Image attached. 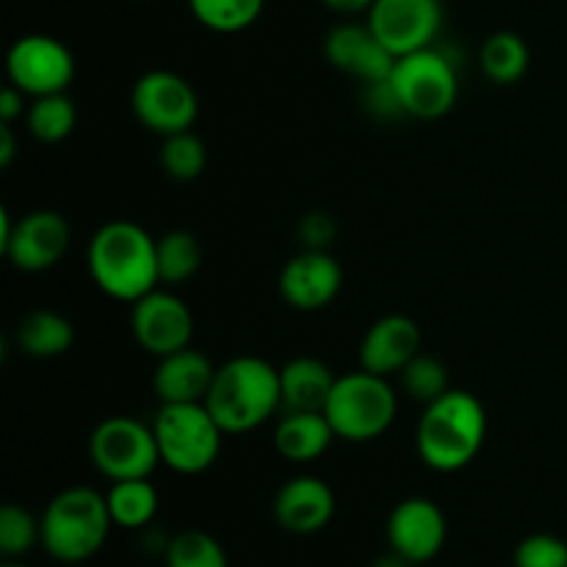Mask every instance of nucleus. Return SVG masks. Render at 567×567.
I'll return each instance as SVG.
<instances>
[{"mask_svg":"<svg viewBox=\"0 0 567 567\" xmlns=\"http://www.w3.org/2000/svg\"><path fill=\"white\" fill-rule=\"evenodd\" d=\"M166 567H230L227 551L214 535L203 529H186L169 537L164 551Z\"/></svg>","mask_w":567,"mask_h":567,"instance_id":"bb28decb","label":"nucleus"},{"mask_svg":"<svg viewBox=\"0 0 567 567\" xmlns=\"http://www.w3.org/2000/svg\"><path fill=\"white\" fill-rule=\"evenodd\" d=\"M216 365L199 349L186 347L158 358L153 374V391L161 404L205 402L214 382Z\"/></svg>","mask_w":567,"mask_h":567,"instance_id":"6ab92c4d","label":"nucleus"},{"mask_svg":"<svg viewBox=\"0 0 567 567\" xmlns=\"http://www.w3.org/2000/svg\"><path fill=\"white\" fill-rule=\"evenodd\" d=\"M336 493L319 476H293L275 496V520L288 535H316L330 526Z\"/></svg>","mask_w":567,"mask_h":567,"instance_id":"f3484780","label":"nucleus"},{"mask_svg":"<svg viewBox=\"0 0 567 567\" xmlns=\"http://www.w3.org/2000/svg\"><path fill=\"white\" fill-rule=\"evenodd\" d=\"M42 543V526L20 504H6L0 509V554L6 559H20Z\"/></svg>","mask_w":567,"mask_h":567,"instance_id":"7c9ffc66","label":"nucleus"},{"mask_svg":"<svg viewBox=\"0 0 567 567\" xmlns=\"http://www.w3.org/2000/svg\"><path fill=\"white\" fill-rule=\"evenodd\" d=\"M208 164V150L205 142L194 131L172 133L164 136L161 144V166H164L166 177L177 183H192L197 181Z\"/></svg>","mask_w":567,"mask_h":567,"instance_id":"cd10ccee","label":"nucleus"},{"mask_svg":"<svg viewBox=\"0 0 567 567\" xmlns=\"http://www.w3.org/2000/svg\"><path fill=\"white\" fill-rule=\"evenodd\" d=\"M131 109L147 131L172 136L192 131L199 116V97L192 83L177 72L153 70L133 83Z\"/></svg>","mask_w":567,"mask_h":567,"instance_id":"9d476101","label":"nucleus"},{"mask_svg":"<svg viewBox=\"0 0 567 567\" xmlns=\"http://www.w3.org/2000/svg\"><path fill=\"white\" fill-rule=\"evenodd\" d=\"M402 391L408 393L413 402L432 404L449 391V371L435 354L419 352L408 365L402 369Z\"/></svg>","mask_w":567,"mask_h":567,"instance_id":"c756f323","label":"nucleus"},{"mask_svg":"<svg viewBox=\"0 0 567 567\" xmlns=\"http://www.w3.org/2000/svg\"><path fill=\"white\" fill-rule=\"evenodd\" d=\"M89 457L111 482L147 480L161 465L153 426L131 415H111L100 421L89 437Z\"/></svg>","mask_w":567,"mask_h":567,"instance_id":"6e6552de","label":"nucleus"},{"mask_svg":"<svg viewBox=\"0 0 567 567\" xmlns=\"http://www.w3.org/2000/svg\"><path fill=\"white\" fill-rule=\"evenodd\" d=\"M391 83L399 94L404 116H413V120H441L457 103V70L446 59V53L435 48L399 55Z\"/></svg>","mask_w":567,"mask_h":567,"instance_id":"0eeeda50","label":"nucleus"},{"mask_svg":"<svg viewBox=\"0 0 567 567\" xmlns=\"http://www.w3.org/2000/svg\"><path fill=\"white\" fill-rule=\"evenodd\" d=\"M158 252V280L164 286H181L203 269V244L188 230H169L155 238Z\"/></svg>","mask_w":567,"mask_h":567,"instance_id":"393cba45","label":"nucleus"},{"mask_svg":"<svg viewBox=\"0 0 567 567\" xmlns=\"http://www.w3.org/2000/svg\"><path fill=\"white\" fill-rule=\"evenodd\" d=\"M365 22L393 55L432 48L443 25L441 0H374Z\"/></svg>","mask_w":567,"mask_h":567,"instance_id":"f8f14e48","label":"nucleus"},{"mask_svg":"<svg viewBox=\"0 0 567 567\" xmlns=\"http://www.w3.org/2000/svg\"><path fill=\"white\" fill-rule=\"evenodd\" d=\"M421 327L410 316H382L365 330L360 343V369L380 377L402 374L404 365L421 352Z\"/></svg>","mask_w":567,"mask_h":567,"instance_id":"a211bd4d","label":"nucleus"},{"mask_svg":"<svg viewBox=\"0 0 567 567\" xmlns=\"http://www.w3.org/2000/svg\"><path fill=\"white\" fill-rule=\"evenodd\" d=\"M487 435V413L468 391L449 388L441 399L426 404L415 430V449L424 465L441 474L465 468Z\"/></svg>","mask_w":567,"mask_h":567,"instance_id":"7ed1b4c3","label":"nucleus"},{"mask_svg":"<svg viewBox=\"0 0 567 567\" xmlns=\"http://www.w3.org/2000/svg\"><path fill=\"white\" fill-rule=\"evenodd\" d=\"M17 347L22 354L33 360H53L61 358L75 343V327L66 316L55 313V310L39 308L31 310L17 324Z\"/></svg>","mask_w":567,"mask_h":567,"instance_id":"4be33fe9","label":"nucleus"},{"mask_svg":"<svg viewBox=\"0 0 567 567\" xmlns=\"http://www.w3.org/2000/svg\"><path fill=\"white\" fill-rule=\"evenodd\" d=\"M25 97L28 94L20 92L17 86H11V83L0 92V122H3V125H11V122L20 120V116L25 114Z\"/></svg>","mask_w":567,"mask_h":567,"instance_id":"f704fd0d","label":"nucleus"},{"mask_svg":"<svg viewBox=\"0 0 567 567\" xmlns=\"http://www.w3.org/2000/svg\"><path fill=\"white\" fill-rule=\"evenodd\" d=\"M264 3L266 0H188V9L210 31L238 33L258 20Z\"/></svg>","mask_w":567,"mask_h":567,"instance_id":"c85d7f7f","label":"nucleus"},{"mask_svg":"<svg viewBox=\"0 0 567 567\" xmlns=\"http://www.w3.org/2000/svg\"><path fill=\"white\" fill-rule=\"evenodd\" d=\"M0 567H31V565H25V563H17V559H6L3 565Z\"/></svg>","mask_w":567,"mask_h":567,"instance_id":"58836bf2","label":"nucleus"},{"mask_svg":"<svg viewBox=\"0 0 567 567\" xmlns=\"http://www.w3.org/2000/svg\"><path fill=\"white\" fill-rule=\"evenodd\" d=\"M6 75L11 86L28 97L66 92L75 78V59L61 39L48 33H25L6 53Z\"/></svg>","mask_w":567,"mask_h":567,"instance_id":"9b49d317","label":"nucleus"},{"mask_svg":"<svg viewBox=\"0 0 567 567\" xmlns=\"http://www.w3.org/2000/svg\"><path fill=\"white\" fill-rule=\"evenodd\" d=\"M343 286V269L327 249H302L280 271V297L302 313H316L336 302Z\"/></svg>","mask_w":567,"mask_h":567,"instance_id":"2eb2a0df","label":"nucleus"},{"mask_svg":"<svg viewBox=\"0 0 567 567\" xmlns=\"http://www.w3.org/2000/svg\"><path fill=\"white\" fill-rule=\"evenodd\" d=\"M161 465L183 476L205 474L219 460L225 430L205 402L161 404L153 421Z\"/></svg>","mask_w":567,"mask_h":567,"instance_id":"423d86ee","label":"nucleus"},{"mask_svg":"<svg viewBox=\"0 0 567 567\" xmlns=\"http://www.w3.org/2000/svg\"><path fill=\"white\" fill-rule=\"evenodd\" d=\"M515 567H567V543L557 535H529L515 548Z\"/></svg>","mask_w":567,"mask_h":567,"instance_id":"2f4dec72","label":"nucleus"},{"mask_svg":"<svg viewBox=\"0 0 567 567\" xmlns=\"http://www.w3.org/2000/svg\"><path fill=\"white\" fill-rule=\"evenodd\" d=\"M529 44L524 42V37L513 31H498L493 37H487V42L480 50V66L493 83H509L520 81L529 70Z\"/></svg>","mask_w":567,"mask_h":567,"instance_id":"b1692460","label":"nucleus"},{"mask_svg":"<svg viewBox=\"0 0 567 567\" xmlns=\"http://www.w3.org/2000/svg\"><path fill=\"white\" fill-rule=\"evenodd\" d=\"M336 441V430L324 413H297L286 410L275 430V449L288 463H313L324 457Z\"/></svg>","mask_w":567,"mask_h":567,"instance_id":"412c9836","label":"nucleus"},{"mask_svg":"<svg viewBox=\"0 0 567 567\" xmlns=\"http://www.w3.org/2000/svg\"><path fill=\"white\" fill-rule=\"evenodd\" d=\"M205 408L225 435L258 430L277 410H282L280 369L255 354H241L216 365Z\"/></svg>","mask_w":567,"mask_h":567,"instance_id":"f03ea898","label":"nucleus"},{"mask_svg":"<svg viewBox=\"0 0 567 567\" xmlns=\"http://www.w3.org/2000/svg\"><path fill=\"white\" fill-rule=\"evenodd\" d=\"M399 396L388 377L352 371L336 380L324 415L338 441L369 443L385 435L396 421Z\"/></svg>","mask_w":567,"mask_h":567,"instance_id":"39448f33","label":"nucleus"},{"mask_svg":"<svg viewBox=\"0 0 567 567\" xmlns=\"http://www.w3.org/2000/svg\"><path fill=\"white\" fill-rule=\"evenodd\" d=\"M363 105L377 120H396V116H404V109L399 103V94L393 89L391 75L382 78V81L363 83Z\"/></svg>","mask_w":567,"mask_h":567,"instance_id":"473e14b6","label":"nucleus"},{"mask_svg":"<svg viewBox=\"0 0 567 567\" xmlns=\"http://www.w3.org/2000/svg\"><path fill=\"white\" fill-rule=\"evenodd\" d=\"M11 161H14V133H11V125L0 122V166L9 169Z\"/></svg>","mask_w":567,"mask_h":567,"instance_id":"c9c22d12","label":"nucleus"},{"mask_svg":"<svg viewBox=\"0 0 567 567\" xmlns=\"http://www.w3.org/2000/svg\"><path fill=\"white\" fill-rule=\"evenodd\" d=\"M388 548L410 565L432 563L446 546L449 524L443 509L424 496L399 502L388 515Z\"/></svg>","mask_w":567,"mask_h":567,"instance_id":"4468645a","label":"nucleus"},{"mask_svg":"<svg viewBox=\"0 0 567 567\" xmlns=\"http://www.w3.org/2000/svg\"><path fill=\"white\" fill-rule=\"evenodd\" d=\"M336 371L319 358H293L280 369L282 410L297 413H324L336 388Z\"/></svg>","mask_w":567,"mask_h":567,"instance_id":"aec40b11","label":"nucleus"},{"mask_svg":"<svg viewBox=\"0 0 567 567\" xmlns=\"http://www.w3.org/2000/svg\"><path fill=\"white\" fill-rule=\"evenodd\" d=\"M131 330L138 347L153 358L192 347L194 316L177 293L153 288L131 308Z\"/></svg>","mask_w":567,"mask_h":567,"instance_id":"ddd939ff","label":"nucleus"},{"mask_svg":"<svg viewBox=\"0 0 567 567\" xmlns=\"http://www.w3.org/2000/svg\"><path fill=\"white\" fill-rule=\"evenodd\" d=\"M25 125L37 142L42 144H59L75 131L78 111L75 103L66 97V92L44 94V97H33V103L25 111Z\"/></svg>","mask_w":567,"mask_h":567,"instance_id":"a878e982","label":"nucleus"},{"mask_svg":"<svg viewBox=\"0 0 567 567\" xmlns=\"http://www.w3.org/2000/svg\"><path fill=\"white\" fill-rule=\"evenodd\" d=\"M89 275L111 299L136 302L161 286L155 238L127 219L105 221L89 241Z\"/></svg>","mask_w":567,"mask_h":567,"instance_id":"f257e3e1","label":"nucleus"},{"mask_svg":"<svg viewBox=\"0 0 567 567\" xmlns=\"http://www.w3.org/2000/svg\"><path fill=\"white\" fill-rule=\"evenodd\" d=\"M299 238H302L305 249H327L330 241H336V219L330 214H321V210L302 216Z\"/></svg>","mask_w":567,"mask_h":567,"instance_id":"72a5a7b5","label":"nucleus"},{"mask_svg":"<svg viewBox=\"0 0 567 567\" xmlns=\"http://www.w3.org/2000/svg\"><path fill=\"white\" fill-rule=\"evenodd\" d=\"M324 55L336 70L360 83L382 81L393 72L396 55L380 42L369 22H341L324 39Z\"/></svg>","mask_w":567,"mask_h":567,"instance_id":"dca6fc26","label":"nucleus"},{"mask_svg":"<svg viewBox=\"0 0 567 567\" xmlns=\"http://www.w3.org/2000/svg\"><path fill=\"white\" fill-rule=\"evenodd\" d=\"M72 227L59 210H31L22 219L9 221L0 214V249L9 264L20 271H48L66 255Z\"/></svg>","mask_w":567,"mask_h":567,"instance_id":"1a4fd4ad","label":"nucleus"},{"mask_svg":"<svg viewBox=\"0 0 567 567\" xmlns=\"http://www.w3.org/2000/svg\"><path fill=\"white\" fill-rule=\"evenodd\" d=\"M105 502H109V513L114 526H120V529H144L158 515L161 498L147 476V480L111 482L109 493H105Z\"/></svg>","mask_w":567,"mask_h":567,"instance_id":"5701e85b","label":"nucleus"},{"mask_svg":"<svg viewBox=\"0 0 567 567\" xmlns=\"http://www.w3.org/2000/svg\"><path fill=\"white\" fill-rule=\"evenodd\" d=\"M321 3L338 14H358V11H369L374 0H321Z\"/></svg>","mask_w":567,"mask_h":567,"instance_id":"e433bc0d","label":"nucleus"},{"mask_svg":"<svg viewBox=\"0 0 567 567\" xmlns=\"http://www.w3.org/2000/svg\"><path fill=\"white\" fill-rule=\"evenodd\" d=\"M39 526H42V548L55 563L81 565L105 546L114 520L105 493L78 485L50 498Z\"/></svg>","mask_w":567,"mask_h":567,"instance_id":"20e7f679","label":"nucleus"},{"mask_svg":"<svg viewBox=\"0 0 567 567\" xmlns=\"http://www.w3.org/2000/svg\"><path fill=\"white\" fill-rule=\"evenodd\" d=\"M371 567H413V565H410L404 557H399L396 551H391V548H388V554H382L380 559H374V565Z\"/></svg>","mask_w":567,"mask_h":567,"instance_id":"4c0bfd02","label":"nucleus"}]
</instances>
